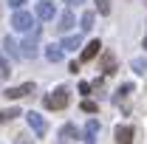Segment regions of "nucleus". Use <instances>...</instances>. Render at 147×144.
I'll list each match as a JSON object with an SVG mask.
<instances>
[{"label": "nucleus", "mask_w": 147, "mask_h": 144, "mask_svg": "<svg viewBox=\"0 0 147 144\" xmlns=\"http://www.w3.org/2000/svg\"><path fill=\"white\" fill-rule=\"evenodd\" d=\"M71 28H74V14H71V11H62V14H59V26H57V31L65 34V31H71Z\"/></svg>", "instance_id": "obj_10"}, {"label": "nucleus", "mask_w": 147, "mask_h": 144, "mask_svg": "<svg viewBox=\"0 0 147 144\" xmlns=\"http://www.w3.org/2000/svg\"><path fill=\"white\" fill-rule=\"evenodd\" d=\"M68 99H71V96H68V88H57V90H51V93L42 99V105L48 110H62L68 105Z\"/></svg>", "instance_id": "obj_1"}, {"label": "nucleus", "mask_w": 147, "mask_h": 144, "mask_svg": "<svg viewBox=\"0 0 147 144\" xmlns=\"http://www.w3.org/2000/svg\"><path fill=\"white\" fill-rule=\"evenodd\" d=\"M130 90H133V85H130V82H125V85H122V88L116 90V96H113V99H116V102H125V96H127Z\"/></svg>", "instance_id": "obj_17"}, {"label": "nucleus", "mask_w": 147, "mask_h": 144, "mask_svg": "<svg viewBox=\"0 0 147 144\" xmlns=\"http://www.w3.org/2000/svg\"><path fill=\"white\" fill-rule=\"evenodd\" d=\"M96 3V11L99 14H110V0H93Z\"/></svg>", "instance_id": "obj_19"}, {"label": "nucleus", "mask_w": 147, "mask_h": 144, "mask_svg": "<svg viewBox=\"0 0 147 144\" xmlns=\"http://www.w3.org/2000/svg\"><path fill=\"white\" fill-rule=\"evenodd\" d=\"M37 17L42 20V23H45V20H51V17H54V3L40 0V3H37Z\"/></svg>", "instance_id": "obj_8"}, {"label": "nucleus", "mask_w": 147, "mask_h": 144, "mask_svg": "<svg viewBox=\"0 0 147 144\" xmlns=\"http://www.w3.org/2000/svg\"><path fill=\"white\" fill-rule=\"evenodd\" d=\"M113 136H116V144H133L136 141V130L130 124H119L113 130Z\"/></svg>", "instance_id": "obj_5"}, {"label": "nucleus", "mask_w": 147, "mask_h": 144, "mask_svg": "<svg viewBox=\"0 0 147 144\" xmlns=\"http://www.w3.org/2000/svg\"><path fill=\"white\" fill-rule=\"evenodd\" d=\"M65 3H68V6H82L85 0H65Z\"/></svg>", "instance_id": "obj_26"}, {"label": "nucleus", "mask_w": 147, "mask_h": 144, "mask_svg": "<svg viewBox=\"0 0 147 144\" xmlns=\"http://www.w3.org/2000/svg\"><path fill=\"white\" fill-rule=\"evenodd\" d=\"M113 71H116V57L105 54L102 57V73H113Z\"/></svg>", "instance_id": "obj_15"}, {"label": "nucleus", "mask_w": 147, "mask_h": 144, "mask_svg": "<svg viewBox=\"0 0 147 144\" xmlns=\"http://www.w3.org/2000/svg\"><path fill=\"white\" fill-rule=\"evenodd\" d=\"M79 23H82V31H88V28H93V11H85Z\"/></svg>", "instance_id": "obj_18"}, {"label": "nucleus", "mask_w": 147, "mask_h": 144, "mask_svg": "<svg viewBox=\"0 0 147 144\" xmlns=\"http://www.w3.org/2000/svg\"><path fill=\"white\" fill-rule=\"evenodd\" d=\"M82 110H85V113H96V110H99V105H96V102H91V99H85V102H82Z\"/></svg>", "instance_id": "obj_21"}, {"label": "nucleus", "mask_w": 147, "mask_h": 144, "mask_svg": "<svg viewBox=\"0 0 147 144\" xmlns=\"http://www.w3.org/2000/svg\"><path fill=\"white\" fill-rule=\"evenodd\" d=\"M99 51H102V42H99V40H91V42L82 48V57H79V59H82V62H91V59L99 57Z\"/></svg>", "instance_id": "obj_7"}, {"label": "nucleus", "mask_w": 147, "mask_h": 144, "mask_svg": "<svg viewBox=\"0 0 147 144\" xmlns=\"http://www.w3.org/2000/svg\"><path fill=\"white\" fill-rule=\"evenodd\" d=\"M31 26H34V17L28 14V11H14V17H11V28L20 31V34H26V31H31Z\"/></svg>", "instance_id": "obj_2"}, {"label": "nucleus", "mask_w": 147, "mask_h": 144, "mask_svg": "<svg viewBox=\"0 0 147 144\" xmlns=\"http://www.w3.org/2000/svg\"><path fill=\"white\" fill-rule=\"evenodd\" d=\"M144 68H147V59H144V57H136V59H133V71L144 73Z\"/></svg>", "instance_id": "obj_20"}, {"label": "nucleus", "mask_w": 147, "mask_h": 144, "mask_svg": "<svg viewBox=\"0 0 147 144\" xmlns=\"http://www.w3.org/2000/svg\"><path fill=\"white\" fill-rule=\"evenodd\" d=\"M0 73H3V76L11 73V71H9V62H6V57H3V54H0Z\"/></svg>", "instance_id": "obj_22"}, {"label": "nucleus", "mask_w": 147, "mask_h": 144, "mask_svg": "<svg viewBox=\"0 0 147 144\" xmlns=\"http://www.w3.org/2000/svg\"><path fill=\"white\" fill-rule=\"evenodd\" d=\"M3 48H6V54H11V57H23V51H20V45L11 40V37H6L3 40Z\"/></svg>", "instance_id": "obj_13"}, {"label": "nucleus", "mask_w": 147, "mask_h": 144, "mask_svg": "<svg viewBox=\"0 0 147 144\" xmlns=\"http://www.w3.org/2000/svg\"><path fill=\"white\" fill-rule=\"evenodd\" d=\"M34 90H37L34 82H26V85H17V88H6L3 96H6V99H23V96H31Z\"/></svg>", "instance_id": "obj_3"}, {"label": "nucleus", "mask_w": 147, "mask_h": 144, "mask_svg": "<svg viewBox=\"0 0 147 144\" xmlns=\"http://www.w3.org/2000/svg\"><path fill=\"white\" fill-rule=\"evenodd\" d=\"M96 133H99V122L91 119V122L85 124V144H96Z\"/></svg>", "instance_id": "obj_9"}, {"label": "nucleus", "mask_w": 147, "mask_h": 144, "mask_svg": "<svg viewBox=\"0 0 147 144\" xmlns=\"http://www.w3.org/2000/svg\"><path fill=\"white\" fill-rule=\"evenodd\" d=\"M59 139H62V141H74V139H76V127H74V124H62Z\"/></svg>", "instance_id": "obj_16"}, {"label": "nucleus", "mask_w": 147, "mask_h": 144, "mask_svg": "<svg viewBox=\"0 0 147 144\" xmlns=\"http://www.w3.org/2000/svg\"><path fill=\"white\" fill-rule=\"evenodd\" d=\"M14 144H34V141H31L26 133H20V136H14Z\"/></svg>", "instance_id": "obj_23"}, {"label": "nucleus", "mask_w": 147, "mask_h": 144, "mask_svg": "<svg viewBox=\"0 0 147 144\" xmlns=\"http://www.w3.org/2000/svg\"><path fill=\"white\" fill-rule=\"evenodd\" d=\"M37 37H40V28H34V31H31V37H28V40L20 45L26 59H34V57H37Z\"/></svg>", "instance_id": "obj_6"}, {"label": "nucleus", "mask_w": 147, "mask_h": 144, "mask_svg": "<svg viewBox=\"0 0 147 144\" xmlns=\"http://www.w3.org/2000/svg\"><path fill=\"white\" fill-rule=\"evenodd\" d=\"M26 122H28V127L34 130V133L40 136V139L45 136V130H48V124H45V119H42L40 113H34V110H28V113H26Z\"/></svg>", "instance_id": "obj_4"}, {"label": "nucleus", "mask_w": 147, "mask_h": 144, "mask_svg": "<svg viewBox=\"0 0 147 144\" xmlns=\"http://www.w3.org/2000/svg\"><path fill=\"white\" fill-rule=\"evenodd\" d=\"M17 116H26V113H20V108H6V110H0V124H6V122H11V119H17Z\"/></svg>", "instance_id": "obj_12"}, {"label": "nucleus", "mask_w": 147, "mask_h": 144, "mask_svg": "<svg viewBox=\"0 0 147 144\" xmlns=\"http://www.w3.org/2000/svg\"><path fill=\"white\" fill-rule=\"evenodd\" d=\"M79 45H82V37H79V34H71V37H65V42H62V48H65V51H76Z\"/></svg>", "instance_id": "obj_14"}, {"label": "nucleus", "mask_w": 147, "mask_h": 144, "mask_svg": "<svg viewBox=\"0 0 147 144\" xmlns=\"http://www.w3.org/2000/svg\"><path fill=\"white\" fill-rule=\"evenodd\" d=\"M26 3H28V0H9V6H11V9H17V11L26 6Z\"/></svg>", "instance_id": "obj_24"}, {"label": "nucleus", "mask_w": 147, "mask_h": 144, "mask_svg": "<svg viewBox=\"0 0 147 144\" xmlns=\"http://www.w3.org/2000/svg\"><path fill=\"white\" fill-rule=\"evenodd\" d=\"M79 93H85V96H88V93H91V85H88V82H79Z\"/></svg>", "instance_id": "obj_25"}, {"label": "nucleus", "mask_w": 147, "mask_h": 144, "mask_svg": "<svg viewBox=\"0 0 147 144\" xmlns=\"http://www.w3.org/2000/svg\"><path fill=\"white\" fill-rule=\"evenodd\" d=\"M45 59H48V62H59V59H62V45H57V42L45 45Z\"/></svg>", "instance_id": "obj_11"}]
</instances>
